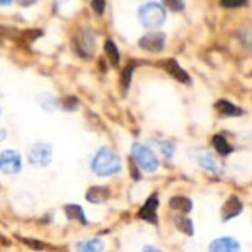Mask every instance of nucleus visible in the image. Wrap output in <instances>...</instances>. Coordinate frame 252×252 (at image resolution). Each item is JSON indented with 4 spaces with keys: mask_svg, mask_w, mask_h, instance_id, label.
Returning a JSON list of instances; mask_svg holds the SVG:
<instances>
[{
    "mask_svg": "<svg viewBox=\"0 0 252 252\" xmlns=\"http://www.w3.org/2000/svg\"><path fill=\"white\" fill-rule=\"evenodd\" d=\"M159 147L165 153L166 158H172V155H174V146L172 144H169V143H160Z\"/></svg>",
    "mask_w": 252,
    "mask_h": 252,
    "instance_id": "bb28decb",
    "label": "nucleus"
},
{
    "mask_svg": "<svg viewBox=\"0 0 252 252\" xmlns=\"http://www.w3.org/2000/svg\"><path fill=\"white\" fill-rule=\"evenodd\" d=\"M91 169L98 177H111L122 171V160L111 149L101 147L91 163Z\"/></svg>",
    "mask_w": 252,
    "mask_h": 252,
    "instance_id": "f257e3e1",
    "label": "nucleus"
},
{
    "mask_svg": "<svg viewBox=\"0 0 252 252\" xmlns=\"http://www.w3.org/2000/svg\"><path fill=\"white\" fill-rule=\"evenodd\" d=\"M163 3L168 9L174 11V12H180L184 9V2L183 0H163Z\"/></svg>",
    "mask_w": 252,
    "mask_h": 252,
    "instance_id": "b1692460",
    "label": "nucleus"
},
{
    "mask_svg": "<svg viewBox=\"0 0 252 252\" xmlns=\"http://www.w3.org/2000/svg\"><path fill=\"white\" fill-rule=\"evenodd\" d=\"M163 68L172 76V77H175L178 82H181V83H190V76L186 73V70H183L181 67H180V64L175 61V60H166V61H163Z\"/></svg>",
    "mask_w": 252,
    "mask_h": 252,
    "instance_id": "9d476101",
    "label": "nucleus"
},
{
    "mask_svg": "<svg viewBox=\"0 0 252 252\" xmlns=\"http://www.w3.org/2000/svg\"><path fill=\"white\" fill-rule=\"evenodd\" d=\"M64 211H65V214H67L70 218L77 220V221L82 222V224H88L86 215H85V212H83V209H82L80 206H77V205H67V206L64 208Z\"/></svg>",
    "mask_w": 252,
    "mask_h": 252,
    "instance_id": "6ab92c4d",
    "label": "nucleus"
},
{
    "mask_svg": "<svg viewBox=\"0 0 252 252\" xmlns=\"http://www.w3.org/2000/svg\"><path fill=\"white\" fill-rule=\"evenodd\" d=\"M0 113H2V107H0Z\"/></svg>",
    "mask_w": 252,
    "mask_h": 252,
    "instance_id": "2f4dec72",
    "label": "nucleus"
},
{
    "mask_svg": "<svg viewBox=\"0 0 252 252\" xmlns=\"http://www.w3.org/2000/svg\"><path fill=\"white\" fill-rule=\"evenodd\" d=\"M110 197V190L107 187L98 186V187H91L86 193V200L96 205V203H104Z\"/></svg>",
    "mask_w": 252,
    "mask_h": 252,
    "instance_id": "ddd939ff",
    "label": "nucleus"
},
{
    "mask_svg": "<svg viewBox=\"0 0 252 252\" xmlns=\"http://www.w3.org/2000/svg\"><path fill=\"white\" fill-rule=\"evenodd\" d=\"M242 209H243V205H242V202L236 196L228 197V200L222 206V220L228 221V220L237 217L242 212Z\"/></svg>",
    "mask_w": 252,
    "mask_h": 252,
    "instance_id": "f8f14e48",
    "label": "nucleus"
},
{
    "mask_svg": "<svg viewBox=\"0 0 252 252\" xmlns=\"http://www.w3.org/2000/svg\"><path fill=\"white\" fill-rule=\"evenodd\" d=\"M143 252H162V251L158 249V248H155V246H146V248L143 249Z\"/></svg>",
    "mask_w": 252,
    "mask_h": 252,
    "instance_id": "c85d7f7f",
    "label": "nucleus"
},
{
    "mask_svg": "<svg viewBox=\"0 0 252 252\" xmlns=\"http://www.w3.org/2000/svg\"><path fill=\"white\" fill-rule=\"evenodd\" d=\"M39 104L42 105L43 110H46V111H54V110L58 107V99H55L52 95L42 94V95L39 96Z\"/></svg>",
    "mask_w": 252,
    "mask_h": 252,
    "instance_id": "412c9836",
    "label": "nucleus"
},
{
    "mask_svg": "<svg viewBox=\"0 0 252 252\" xmlns=\"http://www.w3.org/2000/svg\"><path fill=\"white\" fill-rule=\"evenodd\" d=\"M246 0H221V5L227 9H233V8H239L242 5H245Z\"/></svg>",
    "mask_w": 252,
    "mask_h": 252,
    "instance_id": "393cba45",
    "label": "nucleus"
},
{
    "mask_svg": "<svg viewBox=\"0 0 252 252\" xmlns=\"http://www.w3.org/2000/svg\"><path fill=\"white\" fill-rule=\"evenodd\" d=\"M12 0H0V5H9Z\"/></svg>",
    "mask_w": 252,
    "mask_h": 252,
    "instance_id": "7c9ffc66",
    "label": "nucleus"
},
{
    "mask_svg": "<svg viewBox=\"0 0 252 252\" xmlns=\"http://www.w3.org/2000/svg\"><path fill=\"white\" fill-rule=\"evenodd\" d=\"M215 108L217 111L221 114V116H227V117H234V116H242V110L239 107H236L234 104L225 101V99H221L215 104Z\"/></svg>",
    "mask_w": 252,
    "mask_h": 252,
    "instance_id": "2eb2a0df",
    "label": "nucleus"
},
{
    "mask_svg": "<svg viewBox=\"0 0 252 252\" xmlns=\"http://www.w3.org/2000/svg\"><path fill=\"white\" fill-rule=\"evenodd\" d=\"M158 208H159V197H158V194H152L146 200L143 208L140 209L138 217L147 222L156 224L158 222Z\"/></svg>",
    "mask_w": 252,
    "mask_h": 252,
    "instance_id": "6e6552de",
    "label": "nucleus"
},
{
    "mask_svg": "<svg viewBox=\"0 0 252 252\" xmlns=\"http://www.w3.org/2000/svg\"><path fill=\"white\" fill-rule=\"evenodd\" d=\"M104 51H105V55H107L108 61L113 65H117L119 64V60H120V54H119V49H117V46L114 45L113 40H105Z\"/></svg>",
    "mask_w": 252,
    "mask_h": 252,
    "instance_id": "a211bd4d",
    "label": "nucleus"
},
{
    "mask_svg": "<svg viewBox=\"0 0 252 252\" xmlns=\"http://www.w3.org/2000/svg\"><path fill=\"white\" fill-rule=\"evenodd\" d=\"M132 158L137 162V165L146 171V172H155L159 168V159L155 155V152L140 143H135L132 146Z\"/></svg>",
    "mask_w": 252,
    "mask_h": 252,
    "instance_id": "7ed1b4c3",
    "label": "nucleus"
},
{
    "mask_svg": "<svg viewBox=\"0 0 252 252\" xmlns=\"http://www.w3.org/2000/svg\"><path fill=\"white\" fill-rule=\"evenodd\" d=\"M21 168L23 159L17 150H5L0 153V172L5 175H17Z\"/></svg>",
    "mask_w": 252,
    "mask_h": 252,
    "instance_id": "20e7f679",
    "label": "nucleus"
},
{
    "mask_svg": "<svg viewBox=\"0 0 252 252\" xmlns=\"http://www.w3.org/2000/svg\"><path fill=\"white\" fill-rule=\"evenodd\" d=\"M175 225H177V228L180 231H183V233H186L189 236L193 234V222H191V220L189 217H186V215L177 217L175 218Z\"/></svg>",
    "mask_w": 252,
    "mask_h": 252,
    "instance_id": "aec40b11",
    "label": "nucleus"
},
{
    "mask_svg": "<svg viewBox=\"0 0 252 252\" xmlns=\"http://www.w3.org/2000/svg\"><path fill=\"white\" fill-rule=\"evenodd\" d=\"M132 73H134V64H128L123 71H122V76H120V83H122V88L123 91H126L131 85V80H132Z\"/></svg>",
    "mask_w": 252,
    "mask_h": 252,
    "instance_id": "4be33fe9",
    "label": "nucleus"
},
{
    "mask_svg": "<svg viewBox=\"0 0 252 252\" xmlns=\"http://www.w3.org/2000/svg\"><path fill=\"white\" fill-rule=\"evenodd\" d=\"M140 48L150 51V52H160L165 46V34L160 32H153L143 36L138 42Z\"/></svg>",
    "mask_w": 252,
    "mask_h": 252,
    "instance_id": "0eeeda50",
    "label": "nucleus"
},
{
    "mask_svg": "<svg viewBox=\"0 0 252 252\" xmlns=\"http://www.w3.org/2000/svg\"><path fill=\"white\" fill-rule=\"evenodd\" d=\"M95 46H96V39L91 30H82L79 36L76 37V48L82 54V57L92 55L95 51Z\"/></svg>",
    "mask_w": 252,
    "mask_h": 252,
    "instance_id": "423d86ee",
    "label": "nucleus"
},
{
    "mask_svg": "<svg viewBox=\"0 0 252 252\" xmlns=\"http://www.w3.org/2000/svg\"><path fill=\"white\" fill-rule=\"evenodd\" d=\"M6 138V131H0V141Z\"/></svg>",
    "mask_w": 252,
    "mask_h": 252,
    "instance_id": "c756f323",
    "label": "nucleus"
},
{
    "mask_svg": "<svg viewBox=\"0 0 252 252\" xmlns=\"http://www.w3.org/2000/svg\"><path fill=\"white\" fill-rule=\"evenodd\" d=\"M79 252H102L105 245L101 239H89V240H82L76 245Z\"/></svg>",
    "mask_w": 252,
    "mask_h": 252,
    "instance_id": "4468645a",
    "label": "nucleus"
},
{
    "mask_svg": "<svg viewBox=\"0 0 252 252\" xmlns=\"http://www.w3.org/2000/svg\"><path fill=\"white\" fill-rule=\"evenodd\" d=\"M77 105H79V101L74 96H65L61 101H58V107H61L63 110H67V111L76 110Z\"/></svg>",
    "mask_w": 252,
    "mask_h": 252,
    "instance_id": "5701e85b",
    "label": "nucleus"
},
{
    "mask_svg": "<svg viewBox=\"0 0 252 252\" xmlns=\"http://www.w3.org/2000/svg\"><path fill=\"white\" fill-rule=\"evenodd\" d=\"M212 144L215 147V150L221 155V156H227L233 152V147L227 143V140L222 135H215L212 138Z\"/></svg>",
    "mask_w": 252,
    "mask_h": 252,
    "instance_id": "f3484780",
    "label": "nucleus"
},
{
    "mask_svg": "<svg viewBox=\"0 0 252 252\" xmlns=\"http://www.w3.org/2000/svg\"><path fill=\"white\" fill-rule=\"evenodd\" d=\"M105 8V0H92V9L96 15H101Z\"/></svg>",
    "mask_w": 252,
    "mask_h": 252,
    "instance_id": "a878e982",
    "label": "nucleus"
},
{
    "mask_svg": "<svg viewBox=\"0 0 252 252\" xmlns=\"http://www.w3.org/2000/svg\"><path fill=\"white\" fill-rule=\"evenodd\" d=\"M29 160L36 168H46L52 160V147L46 143H36L29 152Z\"/></svg>",
    "mask_w": 252,
    "mask_h": 252,
    "instance_id": "39448f33",
    "label": "nucleus"
},
{
    "mask_svg": "<svg viewBox=\"0 0 252 252\" xmlns=\"http://www.w3.org/2000/svg\"><path fill=\"white\" fill-rule=\"evenodd\" d=\"M17 2L21 5V6H30L32 3H34L36 0H17Z\"/></svg>",
    "mask_w": 252,
    "mask_h": 252,
    "instance_id": "cd10ccee",
    "label": "nucleus"
},
{
    "mask_svg": "<svg viewBox=\"0 0 252 252\" xmlns=\"http://www.w3.org/2000/svg\"><path fill=\"white\" fill-rule=\"evenodd\" d=\"M138 17H140V23L146 29L153 30V29L160 27L165 23L166 12H165V8H162L159 3L152 2V3L141 6V9L138 11Z\"/></svg>",
    "mask_w": 252,
    "mask_h": 252,
    "instance_id": "f03ea898",
    "label": "nucleus"
},
{
    "mask_svg": "<svg viewBox=\"0 0 252 252\" xmlns=\"http://www.w3.org/2000/svg\"><path fill=\"white\" fill-rule=\"evenodd\" d=\"M209 252H240V245L233 237H220L209 245Z\"/></svg>",
    "mask_w": 252,
    "mask_h": 252,
    "instance_id": "1a4fd4ad",
    "label": "nucleus"
},
{
    "mask_svg": "<svg viewBox=\"0 0 252 252\" xmlns=\"http://www.w3.org/2000/svg\"><path fill=\"white\" fill-rule=\"evenodd\" d=\"M169 206L175 211H180L181 214H189L193 208L191 200L184 196H175L169 200Z\"/></svg>",
    "mask_w": 252,
    "mask_h": 252,
    "instance_id": "dca6fc26",
    "label": "nucleus"
},
{
    "mask_svg": "<svg viewBox=\"0 0 252 252\" xmlns=\"http://www.w3.org/2000/svg\"><path fill=\"white\" fill-rule=\"evenodd\" d=\"M194 155H196L194 159L197 160V163H199L202 168H205L206 171L215 172V174L220 172V166H218L217 160L214 159V156H212L209 152H206V150H197Z\"/></svg>",
    "mask_w": 252,
    "mask_h": 252,
    "instance_id": "9b49d317",
    "label": "nucleus"
}]
</instances>
